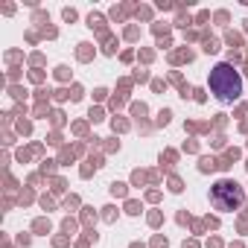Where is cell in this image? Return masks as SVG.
I'll list each match as a JSON object with an SVG mask.
<instances>
[{
  "mask_svg": "<svg viewBox=\"0 0 248 248\" xmlns=\"http://www.w3.org/2000/svg\"><path fill=\"white\" fill-rule=\"evenodd\" d=\"M210 91L216 93L219 102H233L242 93V76L233 70V64L222 62L210 70Z\"/></svg>",
  "mask_w": 248,
  "mask_h": 248,
  "instance_id": "1",
  "label": "cell"
},
{
  "mask_svg": "<svg viewBox=\"0 0 248 248\" xmlns=\"http://www.w3.org/2000/svg\"><path fill=\"white\" fill-rule=\"evenodd\" d=\"M210 202L216 204V210H236L245 202V193L236 181H216L210 190Z\"/></svg>",
  "mask_w": 248,
  "mask_h": 248,
  "instance_id": "2",
  "label": "cell"
}]
</instances>
